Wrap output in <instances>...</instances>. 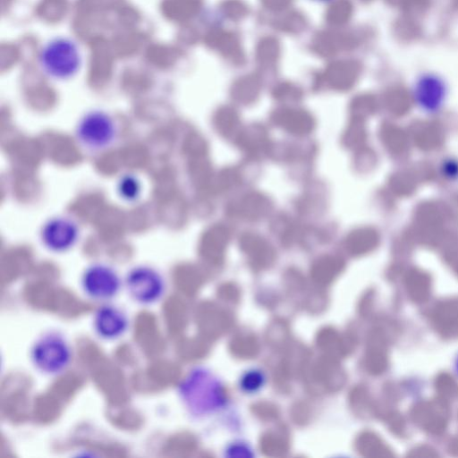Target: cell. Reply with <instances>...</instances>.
Returning <instances> with one entry per match:
<instances>
[{
  "label": "cell",
  "instance_id": "6da1fadb",
  "mask_svg": "<svg viewBox=\"0 0 458 458\" xmlns=\"http://www.w3.org/2000/svg\"><path fill=\"white\" fill-rule=\"evenodd\" d=\"M38 58L42 70L50 77L58 80L73 76L81 62L77 45L66 38H57L47 43Z\"/></svg>",
  "mask_w": 458,
  "mask_h": 458
},
{
  "label": "cell",
  "instance_id": "7a4b0ae2",
  "mask_svg": "<svg viewBox=\"0 0 458 458\" xmlns=\"http://www.w3.org/2000/svg\"><path fill=\"white\" fill-rule=\"evenodd\" d=\"M117 132L114 117L102 110H92L84 114L75 129L79 143L90 151H100L110 147L115 140Z\"/></svg>",
  "mask_w": 458,
  "mask_h": 458
},
{
  "label": "cell",
  "instance_id": "3957f363",
  "mask_svg": "<svg viewBox=\"0 0 458 458\" xmlns=\"http://www.w3.org/2000/svg\"><path fill=\"white\" fill-rule=\"evenodd\" d=\"M71 348L65 339L55 333L41 336L31 349L35 367L46 374L62 372L70 363Z\"/></svg>",
  "mask_w": 458,
  "mask_h": 458
},
{
  "label": "cell",
  "instance_id": "277c9868",
  "mask_svg": "<svg viewBox=\"0 0 458 458\" xmlns=\"http://www.w3.org/2000/svg\"><path fill=\"white\" fill-rule=\"evenodd\" d=\"M125 286L133 300L150 304L163 295L165 284L162 276L148 266H137L126 275Z\"/></svg>",
  "mask_w": 458,
  "mask_h": 458
},
{
  "label": "cell",
  "instance_id": "5b68a950",
  "mask_svg": "<svg viewBox=\"0 0 458 458\" xmlns=\"http://www.w3.org/2000/svg\"><path fill=\"white\" fill-rule=\"evenodd\" d=\"M81 286L84 293L90 298L106 301L118 293L121 279L112 267L103 263H95L83 272Z\"/></svg>",
  "mask_w": 458,
  "mask_h": 458
},
{
  "label": "cell",
  "instance_id": "8992f818",
  "mask_svg": "<svg viewBox=\"0 0 458 458\" xmlns=\"http://www.w3.org/2000/svg\"><path fill=\"white\" fill-rule=\"evenodd\" d=\"M80 235L77 224L69 217L55 216L47 220L41 228L40 240L50 251L62 253L72 248Z\"/></svg>",
  "mask_w": 458,
  "mask_h": 458
},
{
  "label": "cell",
  "instance_id": "52a82bcc",
  "mask_svg": "<svg viewBox=\"0 0 458 458\" xmlns=\"http://www.w3.org/2000/svg\"><path fill=\"white\" fill-rule=\"evenodd\" d=\"M270 118L276 126L294 136L309 135L316 124L313 116L301 109H279Z\"/></svg>",
  "mask_w": 458,
  "mask_h": 458
},
{
  "label": "cell",
  "instance_id": "ba28073f",
  "mask_svg": "<svg viewBox=\"0 0 458 458\" xmlns=\"http://www.w3.org/2000/svg\"><path fill=\"white\" fill-rule=\"evenodd\" d=\"M127 327L128 320L125 314L114 306H102L95 314V331L104 339L111 340L121 336Z\"/></svg>",
  "mask_w": 458,
  "mask_h": 458
},
{
  "label": "cell",
  "instance_id": "9c48e42d",
  "mask_svg": "<svg viewBox=\"0 0 458 458\" xmlns=\"http://www.w3.org/2000/svg\"><path fill=\"white\" fill-rule=\"evenodd\" d=\"M272 209L268 197L258 191L244 194L232 206L231 212L247 221H258L266 217Z\"/></svg>",
  "mask_w": 458,
  "mask_h": 458
},
{
  "label": "cell",
  "instance_id": "30bf717a",
  "mask_svg": "<svg viewBox=\"0 0 458 458\" xmlns=\"http://www.w3.org/2000/svg\"><path fill=\"white\" fill-rule=\"evenodd\" d=\"M234 142L242 151L251 158L261 157L267 154L271 148L267 130L259 124L242 128Z\"/></svg>",
  "mask_w": 458,
  "mask_h": 458
},
{
  "label": "cell",
  "instance_id": "8fae6325",
  "mask_svg": "<svg viewBox=\"0 0 458 458\" xmlns=\"http://www.w3.org/2000/svg\"><path fill=\"white\" fill-rule=\"evenodd\" d=\"M417 95L420 103H428L429 108L437 106L445 94V87L441 80L436 76L422 77L417 85Z\"/></svg>",
  "mask_w": 458,
  "mask_h": 458
},
{
  "label": "cell",
  "instance_id": "7c38bea8",
  "mask_svg": "<svg viewBox=\"0 0 458 458\" xmlns=\"http://www.w3.org/2000/svg\"><path fill=\"white\" fill-rule=\"evenodd\" d=\"M218 132L225 139L235 140L242 130L239 114L232 108L224 107L215 116Z\"/></svg>",
  "mask_w": 458,
  "mask_h": 458
},
{
  "label": "cell",
  "instance_id": "4fadbf2b",
  "mask_svg": "<svg viewBox=\"0 0 458 458\" xmlns=\"http://www.w3.org/2000/svg\"><path fill=\"white\" fill-rule=\"evenodd\" d=\"M240 243L242 249L255 258L264 259L271 255L269 243L259 234L247 232L241 235Z\"/></svg>",
  "mask_w": 458,
  "mask_h": 458
},
{
  "label": "cell",
  "instance_id": "5bb4252c",
  "mask_svg": "<svg viewBox=\"0 0 458 458\" xmlns=\"http://www.w3.org/2000/svg\"><path fill=\"white\" fill-rule=\"evenodd\" d=\"M230 237V231L225 225H216L213 226L206 234L204 244L208 253L218 255L221 253Z\"/></svg>",
  "mask_w": 458,
  "mask_h": 458
},
{
  "label": "cell",
  "instance_id": "9a60e30c",
  "mask_svg": "<svg viewBox=\"0 0 458 458\" xmlns=\"http://www.w3.org/2000/svg\"><path fill=\"white\" fill-rule=\"evenodd\" d=\"M140 181L130 174L121 178L117 187L120 197L126 201L137 199L140 194Z\"/></svg>",
  "mask_w": 458,
  "mask_h": 458
},
{
  "label": "cell",
  "instance_id": "2e32d148",
  "mask_svg": "<svg viewBox=\"0 0 458 458\" xmlns=\"http://www.w3.org/2000/svg\"><path fill=\"white\" fill-rule=\"evenodd\" d=\"M241 182L239 172L233 167L224 168L216 180V186L219 191H225L237 186Z\"/></svg>",
  "mask_w": 458,
  "mask_h": 458
},
{
  "label": "cell",
  "instance_id": "e0dca14e",
  "mask_svg": "<svg viewBox=\"0 0 458 458\" xmlns=\"http://www.w3.org/2000/svg\"><path fill=\"white\" fill-rule=\"evenodd\" d=\"M360 140V127L357 122H352L347 127L346 131L342 136L343 145L352 148L358 144Z\"/></svg>",
  "mask_w": 458,
  "mask_h": 458
},
{
  "label": "cell",
  "instance_id": "ac0fdd59",
  "mask_svg": "<svg viewBox=\"0 0 458 458\" xmlns=\"http://www.w3.org/2000/svg\"><path fill=\"white\" fill-rule=\"evenodd\" d=\"M455 369H456V372L458 373V357L455 360Z\"/></svg>",
  "mask_w": 458,
  "mask_h": 458
}]
</instances>
